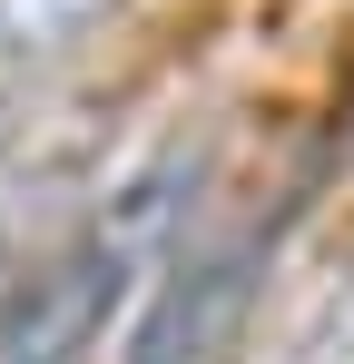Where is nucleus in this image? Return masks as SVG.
<instances>
[{
    "label": "nucleus",
    "instance_id": "nucleus-1",
    "mask_svg": "<svg viewBox=\"0 0 354 364\" xmlns=\"http://www.w3.org/2000/svg\"><path fill=\"white\" fill-rule=\"evenodd\" d=\"M266 256H276V227H227V237L177 246L138 335H128V364H227L236 325L266 286Z\"/></svg>",
    "mask_w": 354,
    "mask_h": 364
},
{
    "label": "nucleus",
    "instance_id": "nucleus-2",
    "mask_svg": "<svg viewBox=\"0 0 354 364\" xmlns=\"http://www.w3.org/2000/svg\"><path fill=\"white\" fill-rule=\"evenodd\" d=\"M128 246L109 227H89V237H69L59 256H40L10 296H0V364H79L99 345V325L118 315L128 296Z\"/></svg>",
    "mask_w": 354,
    "mask_h": 364
},
{
    "label": "nucleus",
    "instance_id": "nucleus-3",
    "mask_svg": "<svg viewBox=\"0 0 354 364\" xmlns=\"http://www.w3.org/2000/svg\"><path fill=\"white\" fill-rule=\"evenodd\" d=\"M118 0H0V99L20 79H40L50 60H69Z\"/></svg>",
    "mask_w": 354,
    "mask_h": 364
},
{
    "label": "nucleus",
    "instance_id": "nucleus-4",
    "mask_svg": "<svg viewBox=\"0 0 354 364\" xmlns=\"http://www.w3.org/2000/svg\"><path fill=\"white\" fill-rule=\"evenodd\" d=\"M286 364H354V266L335 276V296L315 305V325H305V345Z\"/></svg>",
    "mask_w": 354,
    "mask_h": 364
}]
</instances>
